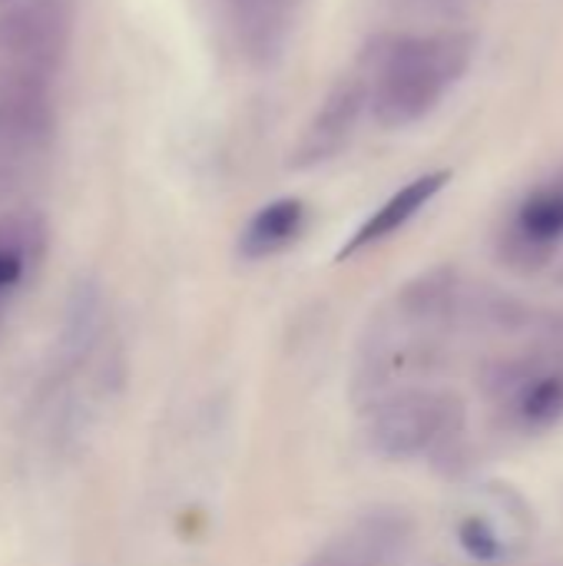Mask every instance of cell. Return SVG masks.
Instances as JSON below:
<instances>
[{
  "mask_svg": "<svg viewBox=\"0 0 563 566\" xmlns=\"http://www.w3.org/2000/svg\"><path fill=\"white\" fill-rule=\"evenodd\" d=\"M478 36L468 30L382 33L358 60L368 83V109L378 126L405 129L421 123L445 93L471 70Z\"/></svg>",
  "mask_w": 563,
  "mask_h": 566,
  "instance_id": "cell-1",
  "label": "cell"
},
{
  "mask_svg": "<svg viewBox=\"0 0 563 566\" xmlns=\"http://www.w3.org/2000/svg\"><path fill=\"white\" fill-rule=\"evenodd\" d=\"M465 431V408L448 391L405 388L372 408L368 444L375 454L408 461L451 444Z\"/></svg>",
  "mask_w": 563,
  "mask_h": 566,
  "instance_id": "cell-2",
  "label": "cell"
},
{
  "mask_svg": "<svg viewBox=\"0 0 563 566\" xmlns=\"http://www.w3.org/2000/svg\"><path fill=\"white\" fill-rule=\"evenodd\" d=\"M56 133L50 76L0 63V169L13 172L40 156Z\"/></svg>",
  "mask_w": 563,
  "mask_h": 566,
  "instance_id": "cell-3",
  "label": "cell"
},
{
  "mask_svg": "<svg viewBox=\"0 0 563 566\" xmlns=\"http://www.w3.org/2000/svg\"><path fill=\"white\" fill-rule=\"evenodd\" d=\"M73 13L66 0H13L0 10V63L50 76L70 46Z\"/></svg>",
  "mask_w": 563,
  "mask_h": 566,
  "instance_id": "cell-4",
  "label": "cell"
},
{
  "mask_svg": "<svg viewBox=\"0 0 563 566\" xmlns=\"http://www.w3.org/2000/svg\"><path fill=\"white\" fill-rule=\"evenodd\" d=\"M365 109H368V83H365V76L362 73L342 76L329 90L325 103L319 106V113L312 116V123L305 126L299 143L292 146L289 166L315 169V166L335 159L352 143Z\"/></svg>",
  "mask_w": 563,
  "mask_h": 566,
  "instance_id": "cell-5",
  "label": "cell"
},
{
  "mask_svg": "<svg viewBox=\"0 0 563 566\" xmlns=\"http://www.w3.org/2000/svg\"><path fill=\"white\" fill-rule=\"evenodd\" d=\"M411 521L398 511H378L325 544L309 566H392L411 544Z\"/></svg>",
  "mask_w": 563,
  "mask_h": 566,
  "instance_id": "cell-6",
  "label": "cell"
},
{
  "mask_svg": "<svg viewBox=\"0 0 563 566\" xmlns=\"http://www.w3.org/2000/svg\"><path fill=\"white\" fill-rule=\"evenodd\" d=\"M451 182V169H435V172H425V176H418V179H411L408 186H402L382 209H375L362 226H358V232L342 245V252H338V259H348V255H355V252H362V249H368V245H375V242H382V239H388V235H395L398 229H405L445 186Z\"/></svg>",
  "mask_w": 563,
  "mask_h": 566,
  "instance_id": "cell-7",
  "label": "cell"
},
{
  "mask_svg": "<svg viewBox=\"0 0 563 566\" xmlns=\"http://www.w3.org/2000/svg\"><path fill=\"white\" fill-rule=\"evenodd\" d=\"M461 275L451 265H438L411 279L398 295V318L421 332H448L455 328V312L461 298Z\"/></svg>",
  "mask_w": 563,
  "mask_h": 566,
  "instance_id": "cell-8",
  "label": "cell"
},
{
  "mask_svg": "<svg viewBox=\"0 0 563 566\" xmlns=\"http://www.w3.org/2000/svg\"><path fill=\"white\" fill-rule=\"evenodd\" d=\"M305 226V202L302 199H275L262 206L239 235V255L249 262L269 259L282 249H289Z\"/></svg>",
  "mask_w": 563,
  "mask_h": 566,
  "instance_id": "cell-9",
  "label": "cell"
},
{
  "mask_svg": "<svg viewBox=\"0 0 563 566\" xmlns=\"http://www.w3.org/2000/svg\"><path fill=\"white\" fill-rule=\"evenodd\" d=\"M531 355V352H528ZM504 411H511V418L528 428V431H541L551 428L563 418V371L544 365L538 355H531V371L524 378V385L508 398Z\"/></svg>",
  "mask_w": 563,
  "mask_h": 566,
  "instance_id": "cell-10",
  "label": "cell"
},
{
  "mask_svg": "<svg viewBox=\"0 0 563 566\" xmlns=\"http://www.w3.org/2000/svg\"><path fill=\"white\" fill-rule=\"evenodd\" d=\"M521 232L541 239V242H551V245H561L563 239V189L557 182H548L541 189H534L518 216L511 219Z\"/></svg>",
  "mask_w": 563,
  "mask_h": 566,
  "instance_id": "cell-11",
  "label": "cell"
},
{
  "mask_svg": "<svg viewBox=\"0 0 563 566\" xmlns=\"http://www.w3.org/2000/svg\"><path fill=\"white\" fill-rule=\"evenodd\" d=\"M100 332V292L93 282H80L70 295V308H66V325H63V358H80L83 352H90V345L96 342Z\"/></svg>",
  "mask_w": 563,
  "mask_h": 566,
  "instance_id": "cell-12",
  "label": "cell"
},
{
  "mask_svg": "<svg viewBox=\"0 0 563 566\" xmlns=\"http://www.w3.org/2000/svg\"><path fill=\"white\" fill-rule=\"evenodd\" d=\"M554 252H557V245L541 242V239L521 232L514 222L498 235V255H501V262L511 272H521V275H534V272L548 269L554 262Z\"/></svg>",
  "mask_w": 563,
  "mask_h": 566,
  "instance_id": "cell-13",
  "label": "cell"
},
{
  "mask_svg": "<svg viewBox=\"0 0 563 566\" xmlns=\"http://www.w3.org/2000/svg\"><path fill=\"white\" fill-rule=\"evenodd\" d=\"M458 541H461V547H465L475 560L491 564V560H501V557H504V541H501V537L494 534V527H491L488 521H481V517L461 521Z\"/></svg>",
  "mask_w": 563,
  "mask_h": 566,
  "instance_id": "cell-14",
  "label": "cell"
},
{
  "mask_svg": "<svg viewBox=\"0 0 563 566\" xmlns=\"http://www.w3.org/2000/svg\"><path fill=\"white\" fill-rule=\"evenodd\" d=\"M531 328H538V342L531 355H538L544 365L563 371V312H548L544 318H534Z\"/></svg>",
  "mask_w": 563,
  "mask_h": 566,
  "instance_id": "cell-15",
  "label": "cell"
},
{
  "mask_svg": "<svg viewBox=\"0 0 563 566\" xmlns=\"http://www.w3.org/2000/svg\"><path fill=\"white\" fill-rule=\"evenodd\" d=\"M30 269H33V265H30L20 252L0 245V302H7V295L30 275Z\"/></svg>",
  "mask_w": 563,
  "mask_h": 566,
  "instance_id": "cell-16",
  "label": "cell"
},
{
  "mask_svg": "<svg viewBox=\"0 0 563 566\" xmlns=\"http://www.w3.org/2000/svg\"><path fill=\"white\" fill-rule=\"evenodd\" d=\"M10 182H13V172H3V169H0V196L10 189Z\"/></svg>",
  "mask_w": 563,
  "mask_h": 566,
  "instance_id": "cell-17",
  "label": "cell"
},
{
  "mask_svg": "<svg viewBox=\"0 0 563 566\" xmlns=\"http://www.w3.org/2000/svg\"><path fill=\"white\" fill-rule=\"evenodd\" d=\"M405 3H415V7H428L431 3L435 7V3H445V0H405Z\"/></svg>",
  "mask_w": 563,
  "mask_h": 566,
  "instance_id": "cell-18",
  "label": "cell"
},
{
  "mask_svg": "<svg viewBox=\"0 0 563 566\" xmlns=\"http://www.w3.org/2000/svg\"><path fill=\"white\" fill-rule=\"evenodd\" d=\"M554 182H557V186H561V189H563V172H561V176H557V179H554Z\"/></svg>",
  "mask_w": 563,
  "mask_h": 566,
  "instance_id": "cell-19",
  "label": "cell"
},
{
  "mask_svg": "<svg viewBox=\"0 0 563 566\" xmlns=\"http://www.w3.org/2000/svg\"><path fill=\"white\" fill-rule=\"evenodd\" d=\"M0 322H3V302H0Z\"/></svg>",
  "mask_w": 563,
  "mask_h": 566,
  "instance_id": "cell-20",
  "label": "cell"
},
{
  "mask_svg": "<svg viewBox=\"0 0 563 566\" xmlns=\"http://www.w3.org/2000/svg\"><path fill=\"white\" fill-rule=\"evenodd\" d=\"M229 3H232V7H239V0H229Z\"/></svg>",
  "mask_w": 563,
  "mask_h": 566,
  "instance_id": "cell-21",
  "label": "cell"
},
{
  "mask_svg": "<svg viewBox=\"0 0 563 566\" xmlns=\"http://www.w3.org/2000/svg\"><path fill=\"white\" fill-rule=\"evenodd\" d=\"M0 3H13V0H0Z\"/></svg>",
  "mask_w": 563,
  "mask_h": 566,
  "instance_id": "cell-22",
  "label": "cell"
}]
</instances>
